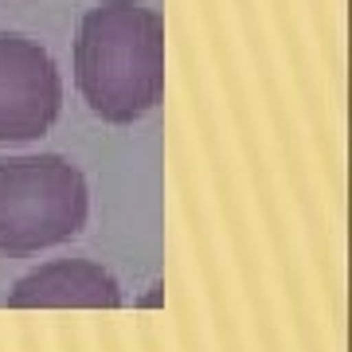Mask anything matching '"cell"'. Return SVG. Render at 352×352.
Masks as SVG:
<instances>
[{
    "mask_svg": "<svg viewBox=\"0 0 352 352\" xmlns=\"http://www.w3.org/2000/svg\"><path fill=\"white\" fill-rule=\"evenodd\" d=\"M12 309H118L122 289L90 258H55L24 274L8 294Z\"/></svg>",
    "mask_w": 352,
    "mask_h": 352,
    "instance_id": "cell-4",
    "label": "cell"
},
{
    "mask_svg": "<svg viewBox=\"0 0 352 352\" xmlns=\"http://www.w3.org/2000/svg\"><path fill=\"white\" fill-rule=\"evenodd\" d=\"M87 180L59 153L0 161V251L36 254L75 239L87 223Z\"/></svg>",
    "mask_w": 352,
    "mask_h": 352,
    "instance_id": "cell-2",
    "label": "cell"
},
{
    "mask_svg": "<svg viewBox=\"0 0 352 352\" xmlns=\"http://www.w3.org/2000/svg\"><path fill=\"white\" fill-rule=\"evenodd\" d=\"M75 82L102 122L129 126L164 94V20L141 0H102L82 16Z\"/></svg>",
    "mask_w": 352,
    "mask_h": 352,
    "instance_id": "cell-1",
    "label": "cell"
},
{
    "mask_svg": "<svg viewBox=\"0 0 352 352\" xmlns=\"http://www.w3.org/2000/svg\"><path fill=\"white\" fill-rule=\"evenodd\" d=\"M63 106L55 59L36 39L0 32V141L43 138Z\"/></svg>",
    "mask_w": 352,
    "mask_h": 352,
    "instance_id": "cell-3",
    "label": "cell"
}]
</instances>
